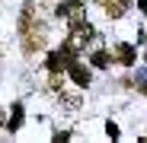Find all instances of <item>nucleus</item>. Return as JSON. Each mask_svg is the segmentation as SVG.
I'll return each mask as SVG.
<instances>
[{"label":"nucleus","instance_id":"1","mask_svg":"<svg viewBox=\"0 0 147 143\" xmlns=\"http://www.w3.org/2000/svg\"><path fill=\"white\" fill-rule=\"evenodd\" d=\"M90 38H93V29L86 26V22H77V26H74V32H70V45H67V51H80V48H86Z\"/></svg>","mask_w":147,"mask_h":143},{"label":"nucleus","instance_id":"2","mask_svg":"<svg viewBox=\"0 0 147 143\" xmlns=\"http://www.w3.org/2000/svg\"><path fill=\"white\" fill-rule=\"evenodd\" d=\"M83 10V0H70V3H61L58 7V16H77Z\"/></svg>","mask_w":147,"mask_h":143},{"label":"nucleus","instance_id":"3","mask_svg":"<svg viewBox=\"0 0 147 143\" xmlns=\"http://www.w3.org/2000/svg\"><path fill=\"white\" fill-rule=\"evenodd\" d=\"M70 76H74V80H77L80 86H86V83H90V73H86V70H83V67H70Z\"/></svg>","mask_w":147,"mask_h":143}]
</instances>
